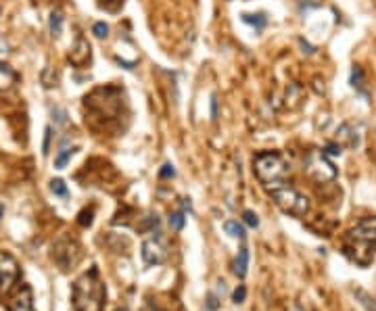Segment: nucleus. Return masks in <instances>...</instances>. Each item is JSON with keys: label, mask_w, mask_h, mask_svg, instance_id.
<instances>
[{"label": "nucleus", "mask_w": 376, "mask_h": 311, "mask_svg": "<svg viewBox=\"0 0 376 311\" xmlns=\"http://www.w3.org/2000/svg\"><path fill=\"white\" fill-rule=\"evenodd\" d=\"M73 305L77 311H103L104 286L99 280V272L92 268L73 284Z\"/></svg>", "instance_id": "nucleus-1"}, {"label": "nucleus", "mask_w": 376, "mask_h": 311, "mask_svg": "<svg viewBox=\"0 0 376 311\" xmlns=\"http://www.w3.org/2000/svg\"><path fill=\"white\" fill-rule=\"evenodd\" d=\"M253 172L259 177V182L270 190L274 186L284 184L286 175L291 173V163L280 153H259L253 159Z\"/></svg>", "instance_id": "nucleus-2"}, {"label": "nucleus", "mask_w": 376, "mask_h": 311, "mask_svg": "<svg viewBox=\"0 0 376 311\" xmlns=\"http://www.w3.org/2000/svg\"><path fill=\"white\" fill-rule=\"evenodd\" d=\"M270 194H272V201L284 213L301 217L309 211V199L303 197V194L299 190H295L293 186H286V184L274 186V188H270Z\"/></svg>", "instance_id": "nucleus-3"}, {"label": "nucleus", "mask_w": 376, "mask_h": 311, "mask_svg": "<svg viewBox=\"0 0 376 311\" xmlns=\"http://www.w3.org/2000/svg\"><path fill=\"white\" fill-rule=\"evenodd\" d=\"M303 170L318 184L332 182L337 177V167L332 165V161L324 150H309L303 159Z\"/></svg>", "instance_id": "nucleus-4"}, {"label": "nucleus", "mask_w": 376, "mask_h": 311, "mask_svg": "<svg viewBox=\"0 0 376 311\" xmlns=\"http://www.w3.org/2000/svg\"><path fill=\"white\" fill-rule=\"evenodd\" d=\"M52 259L61 270L67 272L80 261V246H77V242L69 241V238H63V241H59L52 246Z\"/></svg>", "instance_id": "nucleus-5"}, {"label": "nucleus", "mask_w": 376, "mask_h": 311, "mask_svg": "<svg viewBox=\"0 0 376 311\" xmlns=\"http://www.w3.org/2000/svg\"><path fill=\"white\" fill-rule=\"evenodd\" d=\"M17 280H19V263L11 253L0 251V290L11 292Z\"/></svg>", "instance_id": "nucleus-6"}, {"label": "nucleus", "mask_w": 376, "mask_h": 311, "mask_svg": "<svg viewBox=\"0 0 376 311\" xmlns=\"http://www.w3.org/2000/svg\"><path fill=\"white\" fill-rule=\"evenodd\" d=\"M140 255H142V261L153 268V265H161L168 261V246L161 238H148V241L142 242L140 246Z\"/></svg>", "instance_id": "nucleus-7"}, {"label": "nucleus", "mask_w": 376, "mask_h": 311, "mask_svg": "<svg viewBox=\"0 0 376 311\" xmlns=\"http://www.w3.org/2000/svg\"><path fill=\"white\" fill-rule=\"evenodd\" d=\"M8 307H11V311H34V297H32V288L28 284H19L11 292Z\"/></svg>", "instance_id": "nucleus-8"}, {"label": "nucleus", "mask_w": 376, "mask_h": 311, "mask_svg": "<svg viewBox=\"0 0 376 311\" xmlns=\"http://www.w3.org/2000/svg\"><path fill=\"white\" fill-rule=\"evenodd\" d=\"M90 57H92V50H90V44L88 40L84 38V35L80 34L73 42L71 46V52H69V61H71V65L75 67H84L90 63Z\"/></svg>", "instance_id": "nucleus-9"}, {"label": "nucleus", "mask_w": 376, "mask_h": 311, "mask_svg": "<svg viewBox=\"0 0 376 311\" xmlns=\"http://www.w3.org/2000/svg\"><path fill=\"white\" fill-rule=\"evenodd\" d=\"M349 236L355 241H372L376 238V217H364L351 228Z\"/></svg>", "instance_id": "nucleus-10"}, {"label": "nucleus", "mask_w": 376, "mask_h": 311, "mask_svg": "<svg viewBox=\"0 0 376 311\" xmlns=\"http://www.w3.org/2000/svg\"><path fill=\"white\" fill-rule=\"evenodd\" d=\"M17 82V73H15V69L11 65H6L0 61V92L2 90H8L13 84Z\"/></svg>", "instance_id": "nucleus-11"}, {"label": "nucleus", "mask_w": 376, "mask_h": 311, "mask_svg": "<svg viewBox=\"0 0 376 311\" xmlns=\"http://www.w3.org/2000/svg\"><path fill=\"white\" fill-rule=\"evenodd\" d=\"M247 270H249V248L242 246L234 259V274L239 278H244L247 276Z\"/></svg>", "instance_id": "nucleus-12"}, {"label": "nucleus", "mask_w": 376, "mask_h": 311, "mask_svg": "<svg viewBox=\"0 0 376 311\" xmlns=\"http://www.w3.org/2000/svg\"><path fill=\"white\" fill-rule=\"evenodd\" d=\"M351 134H353L351 126H349V123H343V126H341V128L337 130V142H343V144H347V146L355 148L357 144H360V140L353 138Z\"/></svg>", "instance_id": "nucleus-13"}, {"label": "nucleus", "mask_w": 376, "mask_h": 311, "mask_svg": "<svg viewBox=\"0 0 376 311\" xmlns=\"http://www.w3.org/2000/svg\"><path fill=\"white\" fill-rule=\"evenodd\" d=\"M224 230H226V234H230L232 238H239V241H244L247 238V232H244V226L239 224L236 219H228L224 224Z\"/></svg>", "instance_id": "nucleus-14"}, {"label": "nucleus", "mask_w": 376, "mask_h": 311, "mask_svg": "<svg viewBox=\"0 0 376 311\" xmlns=\"http://www.w3.org/2000/svg\"><path fill=\"white\" fill-rule=\"evenodd\" d=\"M242 21L244 23H249V25H253L257 32H261L266 28V23H268V17H266V13H255V15H251V13H244L242 15Z\"/></svg>", "instance_id": "nucleus-15"}, {"label": "nucleus", "mask_w": 376, "mask_h": 311, "mask_svg": "<svg viewBox=\"0 0 376 311\" xmlns=\"http://www.w3.org/2000/svg\"><path fill=\"white\" fill-rule=\"evenodd\" d=\"M50 34L52 38H59L61 32H63V13L61 11H52L50 13Z\"/></svg>", "instance_id": "nucleus-16"}, {"label": "nucleus", "mask_w": 376, "mask_h": 311, "mask_svg": "<svg viewBox=\"0 0 376 311\" xmlns=\"http://www.w3.org/2000/svg\"><path fill=\"white\" fill-rule=\"evenodd\" d=\"M77 153V146H73V148H63L61 153L57 155V159H55V167L57 170H65L67 167V163L71 161V157Z\"/></svg>", "instance_id": "nucleus-17"}, {"label": "nucleus", "mask_w": 376, "mask_h": 311, "mask_svg": "<svg viewBox=\"0 0 376 311\" xmlns=\"http://www.w3.org/2000/svg\"><path fill=\"white\" fill-rule=\"evenodd\" d=\"M50 190L55 192L57 197H61V199H67V197H69L67 184H65L63 180H59V177H57V180H52V182H50Z\"/></svg>", "instance_id": "nucleus-18"}, {"label": "nucleus", "mask_w": 376, "mask_h": 311, "mask_svg": "<svg viewBox=\"0 0 376 311\" xmlns=\"http://www.w3.org/2000/svg\"><path fill=\"white\" fill-rule=\"evenodd\" d=\"M351 86L355 90H362V86H364V69L360 65H355L351 69Z\"/></svg>", "instance_id": "nucleus-19"}, {"label": "nucleus", "mask_w": 376, "mask_h": 311, "mask_svg": "<svg viewBox=\"0 0 376 311\" xmlns=\"http://www.w3.org/2000/svg\"><path fill=\"white\" fill-rule=\"evenodd\" d=\"M42 84H44V88L57 86V73L52 71V67H46L44 71H42Z\"/></svg>", "instance_id": "nucleus-20"}, {"label": "nucleus", "mask_w": 376, "mask_h": 311, "mask_svg": "<svg viewBox=\"0 0 376 311\" xmlns=\"http://www.w3.org/2000/svg\"><path fill=\"white\" fill-rule=\"evenodd\" d=\"M52 119H55L57 126H67V111L61 109V106H55L52 109Z\"/></svg>", "instance_id": "nucleus-21"}, {"label": "nucleus", "mask_w": 376, "mask_h": 311, "mask_svg": "<svg viewBox=\"0 0 376 311\" xmlns=\"http://www.w3.org/2000/svg\"><path fill=\"white\" fill-rule=\"evenodd\" d=\"M184 221H186L184 213L178 211V213H173V215L170 217V226H171V230H182L184 228Z\"/></svg>", "instance_id": "nucleus-22"}, {"label": "nucleus", "mask_w": 376, "mask_h": 311, "mask_svg": "<svg viewBox=\"0 0 376 311\" xmlns=\"http://www.w3.org/2000/svg\"><path fill=\"white\" fill-rule=\"evenodd\" d=\"M92 34L96 35V38H107V35H109V25L103 23V21L94 23V25H92Z\"/></svg>", "instance_id": "nucleus-23"}, {"label": "nucleus", "mask_w": 376, "mask_h": 311, "mask_svg": "<svg viewBox=\"0 0 376 311\" xmlns=\"http://www.w3.org/2000/svg\"><path fill=\"white\" fill-rule=\"evenodd\" d=\"M242 219H244V224H247L249 228H257V226H259V217H257L253 211H244V213H242Z\"/></svg>", "instance_id": "nucleus-24"}, {"label": "nucleus", "mask_w": 376, "mask_h": 311, "mask_svg": "<svg viewBox=\"0 0 376 311\" xmlns=\"http://www.w3.org/2000/svg\"><path fill=\"white\" fill-rule=\"evenodd\" d=\"M92 215H94V209H88V211H82L80 213V226L88 228L92 226Z\"/></svg>", "instance_id": "nucleus-25"}, {"label": "nucleus", "mask_w": 376, "mask_h": 311, "mask_svg": "<svg viewBox=\"0 0 376 311\" xmlns=\"http://www.w3.org/2000/svg\"><path fill=\"white\" fill-rule=\"evenodd\" d=\"M232 299H234V303H236V305H239V303H244V299H247V288H244L242 284H240V286L234 290Z\"/></svg>", "instance_id": "nucleus-26"}, {"label": "nucleus", "mask_w": 376, "mask_h": 311, "mask_svg": "<svg viewBox=\"0 0 376 311\" xmlns=\"http://www.w3.org/2000/svg\"><path fill=\"white\" fill-rule=\"evenodd\" d=\"M50 140H52V128L44 130V144H42V153L48 155L50 153Z\"/></svg>", "instance_id": "nucleus-27"}, {"label": "nucleus", "mask_w": 376, "mask_h": 311, "mask_svg": "<svg viewBox=\"0 0 376 311\" xmlns=\"http://www.w3.org/2000/svg\"><path fill=\"white\" fill-rule=\"evenodd\" d=\"M324 153H326L328 157H341V153H343V150H341V144H328V146L324 148Z\"/></svg>", "instance_id": "nucleus-28"}, {"label": "nucleus", "mask_w": 376, "mask_h": 311, "mask_svg": "<svg viewBox=\"0 0 376 311\" xmlns=\"http://www.w3.org/2000/svg\"><path fill=\"white\" fill-rule=\"evenodd\" d=\"M159 175H161V177H173V175H176V170H173L171 163H165L163 170L159 172Z\"/></svg>", "instance_id": "nucleus-29"}, {"label": "nucleus", "mask_w": 376, "mask_h": 311, "mask_svg": "<svg viewBox=\"0 0 376 311\" xmlns=\"http://www.w3.org/2000/svg\"><path fill=\"white\" fill-rule=\"evenodd\" d=\"M217 307H220V303H217V297H215V295H209V297H207V309H209V311H215Z\"/></svg>", "instance_id": "nucleus-30"}, {"label": "nucleus", "mask_w": 376, "mask_h": 311, "mask_svg": "<svg viewBox=\"0 0 376 311\" xmlns=\"http://www.w3.org/2000/svg\"><path fill=\"white\" fill-rule=\"evenodd\" d=\"M299 44H301V48H303V52H308V55H313L316 52V48L311 46V44H308L305 40H299Z\"/></svg>", "instance_id": "nucleus-31"}, {"label": "nucleus", "mask_w": 376, "mask_h": 311, "mask_svg": "<svg viewBox=\"0 0 376 311\" xmlns=\"http://www.w3.org/2000/svg\"><path fill=\"white\" fill-rule=\"evenodd\" d=\"M211 119H217V96L211 99Z\"/></svg>", "instance_id": "nucleus-32"}, {"label": "nucleus", "mask_w": 376, "mask_h": 311, "mask_svg": "<svg viewBox=\"0 0 376 311\" xmlns=\"http://www.w3.org/2000/svg\"><path fill=\"white\" fill-rule=\"evenodd\" d=\"M8 50V46H6V42L2 40V38H0V52H6Z\"/></svg>", "instance_id": "nucleus-33"}, {"label": "nucleus", "mask_w": 376, "mask_h": 311, "mask_svg": "<svg viewBox=\"0 0 376 311\" xmlns=\"http://www.w3.org/2000/svg\"><path fill=\"white\" fill-rule=\"evenodd\" d=\"M2 215H4V207L0 205V219H2Z\"/></svg>", "instance_id": "nucleus-34"}, {"label": "nucleus", "mask_w": 376, "mask_h": 311, "mask_svg": "<svg viewBox=\"0 0 376 311\" xmlns=\"http://www.w3.org/2000/svg\"><path fill=\"white\" fill-rule=\"evenodd\" d=\"M117 311H130V309H128V307H119Z\"/></svg>", "instance_id": "nucleus-35"}, {"label": "nucleus", "mask_w": 376, "mask_h": 311, "mask_svg": "<svg viewBox=\"0 0 376 311\" xmlns=\"http://www.w3.org/2000/svg\"><path fill=\"white\" fill-rule=\"evenodd\" d=\"M155 311H159V309H155Z\"/></svg>", "instance_id": "nucleus-36"}]
</instances>
